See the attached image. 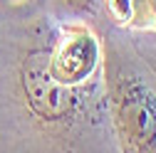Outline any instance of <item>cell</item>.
<instances>
[{
  "mask_svg": "<svg viewBox=\"0 0 156 153\" xmlns=\"http://www.w3.org/2000/svg\"><path fill=\"white\" fill-rule=\"evenodd\" d=\"M0 153H119L94 25L0 0Z\"/></svg>",
  "mask_w": 156,
  "mask_h": 153,
  "instance_id": "cell-1",
  "label": "cell"
},
{
  "mask_svg": "<svg viewBox=\"0 0 156 153\" xmlns=\"http://www.w3.org/2000/svg\"><path fill=\"white\" fill-rule=\"evenodd\" d=\"M104 62V97L119 153H156V74L126 30L97 25Z\"/></svg>",
  "mask_w": 156,
  "mask_h": 153,
  "instance_id": "cell-2",
  "label": "cell"
},
{
  "mask_svg": "<svg viewBox=\"0 0 156 153\" xmlns=\"http://www.w3.org/2000/svg\"><path fill=\"white\" fill-rule=\"evenodd\" d=\"M47 10L60 20H82L94 27L102 22V0H47Z\"/></svg>",
  "mask_w": 156,
  "mask_h": 153,
  "instance_id": "cell-3",
  "label": "cell"
},
{
  "mask_svg": "<svg viewBox=\"0 0 156 153\" xmlns=\"http://www.w3.org/2000/svg\"><path fill=\"white\" fill-rule=\"evenodd\" d=\"M129 27L126 32H156V0H126Z\"/></svg>",
  "mask_w": 156,
  "mask_h": 153,
  "instance_id": "cell-4",
  "label": "cell"
},
{
  "mask_svg": "<svg viewBox=\"0 0 156 153\" xmlns=\"http://www.w3.org/2000/svg\"><path fill=\"white\" fill-rule=\"evenodd\" d=\"M134 47L139 49V54L146 59V64L156 74V32H129Z\"/></svg>",
  "mask_w": 156,
  "mask_h": 153,
  "instance_id": "cell-5",
  "label": "cell"
}]
</instances>
